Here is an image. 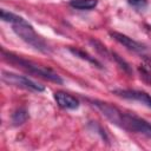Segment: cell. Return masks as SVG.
<instances>
[{
	"label": "cell",
	"instance_id": "3",
	"mask_svg": "<svg viewBox=\"0 0 151 151\" xmlns=\"http://www.w3.org/2000/svg\"><path fill=\"white\" fill-rule=\"evenodd\" d=\"M120 127L126 131L139 133L147 138H151V124L136 114L123 112Z\"/></svg>",
	"mask_w": 151,
	"mask_h": 151
},
{
	"label": "cell",
	"instance_id": "7",
	"mask_svg": "<svg viewBox=\"0 0 151 151\" xmlns=\"http://www.w3.org/2000/svg\"><path fill=\"white\" fill-rule=\"evenodd\" d=\"M110 35L116 41H118L119 44H122L123 46H125L127 50H130V51H132L134 53H138V54L144 55L145 47L142 44H139L138 41L133 40L132 38H130V37H127V35H125L123 33H119V32H110Z\"/></svg>",
	"mask_w": 151,
	"mask_h": 151
},
{
	"label": "cell",
	"instance_id": "9",
	"mask_svg": "<svg viewBox=\"0 0 151 151\" xmlns=\"http://www.w3.org/2000/svg\"><path fill=\"white\" fill-rule=\"evenodd\" d=\"M70 52H71L72 54H74L76 57H78V58H80V59H83V60L88 61L90 64L94 65V66H96V67H98V68H101V67H103V66H101V64H100V63H99L94 57L90 55L88 53H86L85 51H83V50H80V48L70 47Z\"/></svg>",
	"mask_w": 151,
	"mask_h": 151
},
{
	"label": "cell",
	"instance_id": "15",
	"mask_svg": "<svg viewBox=\"0 0 151 151\" xmlns=\"http://www.w3.org/2000/svg\"><path fill=\"white\" fill-rule=\"evenodd\" d=\"M127 2L137 11H143L147 6V0H127Z\"/></svg>",
	"mask_w": 151,
	"mask_h": 151
},
{
	"label": "cell",
	"instance_id": "8",
	"mask_svg": "<svg viewBox=\"0 0 151 151\" xmlns=\"http://www.w3.org/2000/svg\"><path fill=\"white\" fill-rule=\"evenodd\" d=\"M54 99L57 101V104L63 107V109H68V110H76L79 107V100L66 93V92H63V91H57L54 93Z\"/></svg>",
	"mask_w": 151,
	"mask_h": 151
},
{
	"label": "cell",
	"instance_id": "12",
	"mask_svg": "<svg viewBox=\"0 0 151 151\" xmlns=\"http://www.w3.org/2000/svg\"><path fill=\"white\" fill-rule=\"evenodd\" d=\"M27 118H28L27 111H26L25 109H19V110H17V111L13 113V116H12V122H13L14 125H21V124H24V123L27 120Z\"/></svg>",
	"mask_w": 151,
	"mask_h": 151
},
{
	"label": "cell",
	"instance_id": "5",
	"mask_svg": "<svg viewBox=\"0 0 151 151\" xmlns=\"http://www.w3.org/2000/svg\"><path fill=\"white\" fill-rule=\"evenodd\" d=\"M88 101H90L97 110H99V111L101 112V114H103L104 117H106L111 123H113L114 125H117V126L120 127L123 112H122L118 107H116V106H113V105H111V104H109V103H106V101H101V100H97V99H94V100L88 99Z\"/></svg>",
	"mask_w": 151,
	"mask_h": 151
},
{
	"label": "cell",
	"instance_id": "2",
	"mask_svg": "<svg viewBox=\"0 0 151 151\" xmlns=\"http://www.w3.org/2000/svg\"><path fill=\"white\" fill-rule=\"evenodd\" d=\"M13 31L18 37H20L25 42L34 47L42 53H50V47L47 42L34 31V28L24 19L18 24H13Z\"/></svg>",
	"mask_w": 151,
	"mask_h": 151
},
{
	"label": "cell",
	"instance_id": "13",
	"mask_svg": "<svg viewBox=\"0 0 151 151\" xmlns=\"http://www.w3.org/2000/svg\"><path fill=\"white\" fill-rule=\"evenodd\" d=\"M0 15H1V20H2V21H8V22H11L12 25H13V24H18V22H20V21L24 20L21 17L17 15V14H14V13L7 12V11H5V9H1V11H0Z\"/></svg>",
	"mask_w": 151,
	"mask_h": 151
},
{
	"label": "cell",
	"instance_id": "4",
	"mask_svg": "<svg viewBox=\"0 0 151 151\" xmlns=\"http://www.w3.org/2000/svg\"><path fill=\"white\" fill-rule=\"evenodd\" d=\"M1 79L4 83L12 85V86H17L20 88H26V90H31L34 92H42L45 91V87L31 79H28L25 76H19L8 71H2L1 72Z\"/></svg>",
	"mask_w": 151,
	"mask_h": 151
},
{
	"label": "cell",
	"instance_id": "1",
	"mask_svg": "<svg viewBox=\"0 0 151 151\" xmlns=\"http://www.w3.org/2000/svg\"><path fill=\"white\" fill-rule=\"evenodd\" d=\"M1 54H2V58L7 61H9L11 64L15 65L17 67L35 76V77H40L42 79H46L48 81H52V83H55V84H63L64 80L63 78L55 73L54 71H52L51 68L48 67H45V66H41L39 64H35L33 61H29L27 59H24L12 52H7L5 51L4 48L1 50Z\"/></svg>",
	"mask_w": 151,
	"mask_h": 151
},
{
	"label": "cell",
	"instance_id": "14",
	"mask_svg": "<svg viewBox=\"0 0 151 151\" xmlns=\"http://www.w3.org/2000/svg\"><path fill=\"white\" fill-rule=\"evenodd\" d=\"M112 59L113 60H116L117 63H118V65L126 72V73H129V74H131V67H130V65L124 60V59H122L117 53H114V52H112Z\"/></svg>",
	"mask_w": 151,
	"mask_h": 151
},
{
	"label": "cell",
	"instance_id": "16",
	"mask_svg": "<svg viewBox=\"0 0 151 151\" xmlns=\"http://www.w3.org/2000/svg\"><path fill=\"white\" fill-rule=\"evenodd\" d=\"M151 70H150V67L147 68L146 66H140L139 67V72H140V77L143 78V80L144 81H146V83H149V84H151V72H150Z\"/></svg>",
	"mask_w": 151,
	"mask_h": 151
},
{
	"label": "cell",
	"instance_id": "6",
	"mask_svg": "<svg viewBox=\"0 0 151 151\" xmlns=\"http://www.w3.org/2000/svg\"><path fill=\"white\" fill-rule=\"evenodd\" d=\"M112 92L114 94L122 97V98L139 101L143 105H145V106H147V107L151 109V96L147 94L146 92L138 91V90H114Z\"/></svg>",
	"mask_w": 151,
	"mask_h": 151
},
{
	"label": "cell",
	"instance_id": "11",
	"mask_svg": "<svg viewBox=\"0 0 151 151\" xmlns=\"http://www.w3.org/2000/svg\"><path fill=\"white\" fill-rule=\"evenodd\" d=\"M90 44L93 46V48L99 53V54H101L104 58H110V57H112V52H110L107 48H106V46L103 44V42H100L99 40H97V39H90Z\"/></svg>",
	"mask_w": 151,
	"mask_h": 151
},
{
	"label": "cell",
	"instance_id": "10",
	"mask_svg": "<svg viewBox=\"0 0 151 151\" xmlns=\"http://www.w3.org/2000/svg\"><path fill=\"white\" fill-rule=\"evenodd\" d=\"M70 5L78 9H92L97 6V0H71Z\"/></svg>",
	"mask_w": 151,
	"mask_h": 151
}]
</instances>
